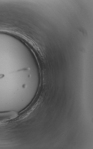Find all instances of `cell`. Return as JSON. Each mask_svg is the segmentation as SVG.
<instances>
[{"label":"cell","mask_w":93,"mask_h":149,"mask_svg":"<svg viewBox=\"0 0 93 149\" xmlns=\"http://www.w3.org/2000/svg\"><path fill=\"white\" fill-rule=\"evenodd\" d=\"M19 115V114L17 111H13L0 113V123L14 119Z\"/></svg>","instance_id":"6da1fadb"}]
</instances>
